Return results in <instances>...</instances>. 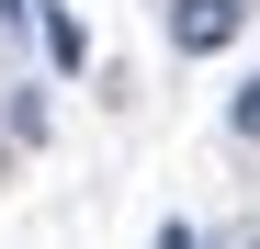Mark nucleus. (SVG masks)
Listing matches in <instances>:
<instances>
[{"label":"nucleus","instance_id":"nucleus-1","mask_svg":"<svg viewBox=\"0 0 260 249\" xmlns=\"http://www.w3.org/2000/svg\"><path fill=\"white\" fill-rule=\"evenodd\" d=\"M238 23H249V0H170V46L181 57H226Z\"/></svg>","mask_w":260,"mask_h":249},{"label":"nucleus","instance_id":"nucleus-2","mask_svg":"<svg viewBox=\"0 0 260 249\" xmlns=\"http://www.w3.org/2000/svg\"><path fill=\"white\" fill-rule=\"evenodd\" d=\"M226 124H238V147H260V68L238 79V102H226Z\"/></svg>","mask_w":260,"mask_h":249},{"label":"nucleus","instance_id":"nucleus-4","mask_svg":"<svg viewBox=\"0 0 260 249\" xmlns=\"http://www.w3.org/2000/svg\"><path fill=\"white\" fill-rule=\"evenodd\" d=\"M0 12H23V0H0Z\"/></svg>","mask_w":260,"mask_h":249},{"label":"nucleus","instance_id":"nucleus-5","mask_svg":"<svg viewBox=\"0 0 260 249\" xmlns=\"http://www.w3.org/2000/svg\"><path fill=\"white\" fill-rule=\"evenodd\" d=\"M249 249H260V238H249Z\"/></svg>","mask_w":260,"mask_h":249},{"label":"nucleus","instance_id":"nucleus-3","mask_svg":"<svg viewBox=\"0 0 260 249\" xmlns=\"http://www.w3.org/2000/svg\"><path fill=\"white\" fill-rule=\"evenodd\" d=\"M158 249H204V227H181V215H170V227H158Z\"/></svg>","mask_w":260,"mask_h":249}]
</instances>
